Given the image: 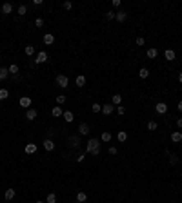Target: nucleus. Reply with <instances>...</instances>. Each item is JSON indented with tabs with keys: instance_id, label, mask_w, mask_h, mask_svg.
<instances>
[{
	"instance_id": "f257e3e1",
	"label": "nucleus",
	"mask_w": 182,
	"mask_h": 203,
	"mask_svg": "<svg viewBox=\"0 0 182 203\" xmlns=\"http://www.w3.org/2000/svg\"><path fill=\"white\" fill-rule=\"evenodd\" d=\"M86 152H87V154H93V156H98V154H100V140L91 138V140L86 143Z\"/></svg>"
},
{
	"instance_id": "f03ea898",
	"label": "nucleus",
	"mask_w": 182,
	"mask_h": 203,
	"mask_svg": "<svg viewBox=\"0 0 182 203\" xmlns=\"http://www.w3.org/2000/svg\"><path fill=\"white\" fill-rule=\"evenodd\" d=\"M55 82H56V85H59V87H62V89H66V87L69 85V78H68L66 74H56Z\"/></svg>"
},
{
	"instance_id": "7ed1b4c3",
	"label": "nucleus",
	"mask_w": 182,
	"mask_h": 203,
	"mask_svg": "<svg viewBox=\"0 0 182 203\" xmlns=\"http://www.w3.org/2000/svg\"><path fill=\"white\" fill-rule=\"evenodd\" d=\"M155 111L159 113V114H166L168 113V104H166V102H157Z\"/></svg>"
},
{
	"instance_id": "20e7f679",
	"label": "nucleus",
	"mask_w": 182,
	"mask_h": 203,
	"mask_svg": "<svg viewBox=\"0 0 182 203\" xmlns=\"http://www.w3.org/2000/svg\"><path fill=\"white\" fill-rule=\"evenodd\" d=\"M18 104H20V107H24V109H31L33 100H31L29 96H22V98L18 100Z\"/></svg>"
},
{
	"instance_id": "39448f33",
	"label": "nucleus",
	"mask_w": 182,
	"mask_h": 203,
	"mask_svg": "<svg viewBox=\"0 0 182 203\" xmlns=\"http://www.w3.org/2000/svg\"><path fill=\"white\" fill-rule=\"evenodd\" d=\"M47 53L46 51H40V53H37V58H35V64H44V62H47Z\"/></svg>"
},
{
	"instance_id": "423d86ee",
	"label": "nucleus",
	"mask_w": 182,
	"mask_h": 203,
	"mask_svg": "<svg viewBox=\"0 0 182 203\" xmlns=\"http://www.w3.org/2000/svg\"><path fill=\"white\" fill-rule=\"evenodd\" d=\"M89 125L86 123V122H82L80 125H78V134H80V136H86V134H89Z\"/></svg>"
},
{
	"instance_id": "0eeeda50",
	"label": "nucleus",
	"mask_w": 182,
	"mask_h": 203,
	"mask_svg": "<svg viewBox=\"0 0 182 203\" xmlns=\"http://www.w3.org/2000/svg\"><path fill=\"white\" fill-rule=\"evenodd\" d=\"M164 58H166L168 62H173V60H175V51H173V49H166V51H164Z\"/></svg>"
},
{
	"instance_id": "6e6552de",
	"label": "nucleus",
	"mask_w": 182,
	"mask_h": 203,
	"mask_svg": "<svg viewBox=\"0 0 182 203\" xmlns=\"http://www.w3.org/2000/svg\"><path fill=\"white\" fill-rule=\"evenodd\" d=\"M42 145H44V149H46L47 152H51V150L55 149V143H53V140H49V138H46V140H44V143H42Z\"/></svg>"
},
{
	"instance_id": "1a4fd4ad",
	"label": "nucleus",
	"mask_w": 182,
	"mask_h": 203,
	"mask_svg": "<svg viewBox=\"0 0 182 203\" xmlns=\"http://www.w3.org/2000/svg\"><path fill=\"white\" fill-rule=\"evenodd\" d=\"M126 18H128V13H124V11H119V13H115V20L117 22H126Z\"/></svg>"
},
{
	"instance_id": "9d476101",
	"label": "nucleus",
	"mask_w": 182,
	"mask_h": 203,
	"mask_svg": "<svg viewBox=\"0 0 182 203\" xmlns=\"http://www.w3.org/2000/svg\"><path fill=\"white\" fill-rule=\"evenodd\" d=\"M44 44L46 46H53L55 44V36L51 35V33H46V35H44Z\"/></svg>"
},
{
	"instance_id": "9b49d317",
	"label": "nucleus",
	"mask_w": 182,
	"mask_h": 203,
	"mask_svg": "<svg viewBox=\"0 0 182 203\" xmlns=\"http://www.w3.org/2000/svg\"><path fill=\"white\" fill-rule=\"evenodd\" d=\"M171 141H173V143H180V141H182V132H180V131H175V132L171 134Z\"/></svg>"
},
{
	"instance_id": "f8f14e48",
	"label": "nucleus",
	"mask_w": 182,
	"mask_h": 203,
	"mask_svg": "<svg viewBox=\"0 0 182 203\" xmlns=\"http://www.w3.org/2000/svg\"><path fill=\"white\" fill-rule=\"evenodd\" d=\"M37 149H38V147L35 145V143H28L24 150H26V154H35V152H37Z\"/></svg>"
},
{
	"instance_id": "ddd939ff",
	"label": "nucleus",
	"mask_w": 182,
	"mask_h": 203,
	"mask_svg": "<svg viewBox=\"0 0 182 203\" xmlns=\"http://www.w3.org/2000/svg\"><path fill=\"white\" fill-rule=\"evenodd\" d=\"M62 118H64V120H66V122H68V123H71L73 120H75V114H73L71 111H64V114H62Z\"/></svg>"
},
{
	"instance_id": "4468645a",
	"label": "nucleus",
	"mask_w": 182,
	"mask_h": 203,
	"mask_svg": "<svg viewBox=\"0 0 182 203\" xmlns=\"http://www.w3.org/2000/svg\"><path fill=\"white\" fill-rule=\"evenodd\" d=\"M37 116H38V113L35 111V109H28V113H26V118H28L29 122H33V120H35Z\"/></svg>"
},
{
	"instance_id": "2eb2a0df",
	"label": "nucleus",
	"mask_w": 182,
	"mask_h": 203,
	"mask_svg": "<svg viewBox=\"0 0 182 203\" xmlns=\"http://www.w3.org/2000/svg\"><path fill=\"white\" fill-rule=\"evenodd\" d=\"M11 11H13V4H9V2L2 4V15H9Z\"/></svg>"
},
{
	"instance_id": "dca6fc26",
	"label": "nucleus",
	"mask_w": 182,
	"mask_h": 203,
	"mask_svg": "<svg viewBox=\"0 0 182 203\" xmlns=\"http://www.w3.org/2000/svg\"><path fill=\"white\" fill-rule=\"evenodd\" d=\"M115 111V105L113 104H106V105H102V113L104 114H111Z\"/></svg>"
},
{
	"instance_id": "f3484780",
	"label": "nucleus",
	"mask_w": 182,
	"mask_h": 203,
	"mask_svg": "<svg viewBox=\"0 0 182 203\" xmlns=\"http://www.w3.org/2000/svg\"><path fill=\"white\" fill-rule=\"evenodd\" d=\"M15 198V189H7L6 192H4V200L6 201H11Z\"/></svg>"
},
{
	"instance_id": "a211bd4d",
	"label": "nucleus",
	"mask_w": 182,
	"mask_h": 203,
	"mask_svg": "<svg viewBox=\"0 0 182 203\" xmlns=\"http://www.w3.org/2000/svg\"><path fill=\"white\" fill-rule=\"evenodd\" d=\"M69 145L78 149V147H80V138H78V136H71V138H69Z\"/></svg>"
},
{
	"instance_id": "6ab92c4d",
	"label": "nucleus",
	"mask_w": 182,
	"mask_h": 203,
	"mask_svg": "<svg viewBox=\"0 0 182 203\" xmlns=\"http://www.w3.org/2000/svg\"><path fill=\"white\" fill-rule=\"evenodd\" d=\"M75 83H77V87H84V85H86V76L78 74V76H77V80H75Z\"/></svg>"
},
{
	"instance_id": "aec40b11",
	"label": "nucleus",
	"mask_w": 182,
	"mask_h": 203,
	"mask_svg": "<svg viewBox=\"0 0 182 203\" xmlns=\"http://www.w3.org/2000/svg\"><path fill=\"white\" fill-rule=\"evenodd\" d=\"M146 55H147V58H151V60H153V58H157V56H159V51H157L155 47H150Z\"/></svg>"
},
{
	"instance_id": "412c9836",
	"label": "nucleus",
	"mask_w": 182,
	"mask_h": 203,
	"mask_svg": "<svg viewBox=\"0 0 182 203\" xmlns=\"http://www.w3.org/2000/svg\"><path fill=\"white\" fill-rule=\"evenodd\" d=\"M7 76H9V69H7V67H0V82L6 80Z\"/></svg>"
},
{
	"instance_id": "4be33fe9",
	"label": "nucleus",
	"mask_w": 182,
	"mask_h": 203,
	"mask_svg": "<svg viewBox=\"0 0 182 203\" xmlns=\"http://www.w3.org/2000/svg\"><path fill=\"white\" fill-rule=\"evenodd\" d=\"M51 114H53V116H56V118H59V116H62V114H64V111H62V107H60V105H56V107H53V109H51Z\"/></svg>"
},
{
	"instance_id": "5701e85b",
	"label": "nucleus",
	"mask_w": 182,
	"mask_h": 203,
	"mask_svg": "<svg viewBox=\"0 0 182 203\" xmlns=\"http://www.w3.org/2000/svg\"><path fill=\"white\" fill-rule=\"evenodd\" d=\"M117 140H119L120 143H124V141L128 140V132H126V131H119V134H117Z\"/></svg>"
},
{
	"instance_id": "b1692460",
	"label": "nucleus",
	"mask_w": 182,
	"mask_h": 203,
	"mask_svg": "<svg viewBox=\"0 0 182 203\" xmlns=\"http://www.w3.org/2000/svg\"><path fill=\"white\" fill-rule=\"evenodd\" d=\"M164 154H166V156H169V162H171L173 165H177V163H178V158H177L175 154H171L169 150H164Z\"/></svg>"
},
{
	"instance_id": "393cba45",
	"label": "nucleus",
	"mask_w": 182,
	"mask_h": 203,
	"mask_svg": "<svg viewBox=\"0 0 182 203\" xmlns=\"http://www.w3.org/2000/svg\"><path fill=\"white\" fill-rule=\"evenodd\" d=\"M86 200H87V194L86 192H77V201L78 203H84Z\"/></svg>"
},
{
	"instance_id": "a878e982",
	"label": "nucleus",
	"mask_w": 182,
	"mask_h": 203,
	"mask_svg": "<svg viewBox=\"0 0 182 203\" xmlns=\"http://www.w3.org/2000/svg\"><path fill=\"white\" fill-rule=\"evenodd\" d=\"M7 69H9V74H18V65H16V64H11L9 67H7Z\"/></svg>"
},
{
	"instance_id": "bb28decb",
	"label": "nucleus",
	"mask_w": 182,
	"mask_h": 203,
	"mask_svg": "<svg viewBox=\"0 0 182 203\" xmlns=\"http://www.w3.org/2000/svg\"><path fill=\"white\" fill-rule=\"evenodd\" d=\"M120 102H122V96L120 94H113V98H111V104L113 105H120Z\"/></svg>"
},
{
	"instance_id": "cd10ccee",
	"label": "nucleus",
	"mask_w": 182,
	"mask_h": 203,
	"mask_svg": "<svg viewBox=\"0 0 182 203\" xmlns=\"http://www.w3.org/2000/svg\"><path fill=\"white\" fill-rule=\"evenodd\" d=\"M46 203H56V194H55V192H49V194H47Z\"/></svg>"
},
{
	"instance_id": "c85d7f7f",
	"label": "nucleus",
	"mask_w": 182,
	"mask_h": 203,
	"mask_svg": "<svg viewBox=\"0 0 182 203\" xmlns=\"http://www.w3.org/2000/svg\"><path fill=\"white\" fill-rule=\"evenodd\" d=\"M111 138H113V136H111V132H107V131H106V132H102V136H100V140H102V141H106V143H107V141H111Z\"/></svg>"
},
{
	"instance_id": "c756f323",
	"label": "nucleus",
	"mask_w": 182,
	"mask_h": 203,
	"mask_svg": "<svg viewBox=\"0 0 182 203\" xmlns=\"http://www.w3.org/2000/svg\"><path fill=\"white\" fill-rule=\"evenodd\" d=\"M157 127H159V123H157V122H153V120L147 122V131H157Z\"/></svg>"
},
{
	"instance_id": "7c9ffc66",
	"label": "nucleus",
	"mask_w": 182,
	"mask_h": 203,
	"mask_svg": "<svg viewBox=\"0 0 182 203\" xmlns=\"http://www.w3.org/2000/svg\"><path fill=\"white\" fill-rule=\"evenodd\" d=\"M91 111H93V113H102V105H100V104H97V102H95V104L91 105Z\"/></svg>"
},
{
	"instance_id": "2f4dec72",
	"label": "nucleus",
	"mask_w": 182,
	"mask_h": 203,
	"mask_svg": "<svg viewBox=\"0 0 182 203\" xmlns=\"http://www.w3.org/2000/svg\"><path fill=\"white\" fill-rule=\"evenodd\" d=\"M138 76H140V78H147V76H150V71H147L146 67H142V69L138 71Z\"/></svg>"
},
{
	"instance_id": "473e14b6",
	"label": "nucleus",
	"mask_w": 182,
	"mask_h": 203,
	"mask_svg": "<svg viewBox=\"0 0 182 203\" xmlns=\"http://www.w3.org/2000/svg\"><path fill=\"white\" fill-rule=\"evenodd\" d=\"M28 13V6H18V16H24V15H26Z\"/></svg>"
},
{
	"instance_id": "72a5a7b5",
	"label": "nucleus",
	"mask_w": 182,
	"mask_h": 203,
	"mask_svg": "<svg viewBox=\"0 0 182 203\" xmlns=\"http://www.w3.org/2000/svg\"><path fill=\"white\" fill-rule=\"evenodd\" d=\"M55 102H56V104H59V105H64V104H66V96H64V94H59V96H56V100H55Z\"/></svg>"
},
{
	"instance_id": "f704fd0d",
	"label": "nucleus",
	"mask_w": 182,
	"mask_h": 203,
	"mask_svg": "<svg viewBox=\"0 0 182 203\" xmlns=\"http://www.w3.org/2000/svg\"><path fill=\"white\" fill-rule=\"evenodd\" d=\"M7 96H9V91L7 89H0V100H6Z\"/></svg>"
},
{
	"instance_id": "c9c22d12",
	"label": "nucleus",
	"mask_w": 182,
	"mask_h": 203,
	"mask_svg": "<svg viewBox=\"0 0 182 203\" xmlns=\"http://www.w3.org/2000/svg\"><path fill=\"white\" fill-rule=\"evenodd\" d=\"M26 55H28V56H33V55H35V47H33V46H28V47H26Z\"/></svg>"
},
{
	"instance_id": "e433bc0d",
	"label": "nucleus",
	"mask_w": 182,
	"mask_h": 203,
	"mask_svg": "<svg viewBox=\"0 0 182 203\" xmlns=\"http://www.w3.org/2000/svg\"><path fill=\"white\" fill-rule=\"evenodd\" d=\"M135 44H137V46H138V47H140V46H144V44H146V40H144V38H142V36H138V38H137V40H135Z\"/></svg>"
},
{
	"instance_id": "4c0bfd02",
	"label": "nucleus",
	"mask_w": 182,
	"mask_h": 203,
	"mask_svg": "<svg viewBox=\"0 0 182 203\" xmlns=\"http://www.w3.org/2000/svg\"><path fill=\"white\" fill-rule=\"evenodd\" d=\"M115 18V13L113 11H106V20H113Z\"/></svg>"
},
{
	"instance_id": "58836bf2",
	"label": "nucleus",
	"mask_w": 182,
	"mask_h": 203,
	"mask_svg": "<svg viewBox=\"0 0 182 203\" xmlns=\"http://www.w3.org/2000/svg\"><path fill=\"white\" fill-rule=\"evenodd\" d=\"M71 7H73V4L69 2V0H66V2H64V9H66V11H69Z\"/></svg>"
},
{
	"instance_id": "ea45409f",
	"label": "nucleus",
	"mask_w": 182,
	"mask_h": 203,
	"mask_svg": "<svg viewBox=\"0 0 182 203\" xmlns=\"http://www.w3.org/2000/svg\"><path fill=\"white\" fill-rule=\"evenodd\" d=\"M35 25H37V27H42V25H44V18H37L35 20Z\"/></svg>"
},
{
	"instance_id": "a19ab883",
	"label": "nucleus",
	"mask_w": 182,
	"mask_h": 203,
	"mask_svg": "<svg viewBox=\"0 0 182 203\" xmlns=\"http://www.w3.org/2000/svg\"><path fill=\"white\" fill-rule=\"evenodd\" d=\"M117 113H119V116H122L124 113H126V109H124L122 105H119V107H117Z\"/></svg>"
},
{
	"instance_id": "79ce46f5",
	"label": "nucleus",
	"mask_w": 182,
	"mask_h": 203,
	"mask_svg": "<svg viewBox=\"0 0 182 203\" xmlns=\"http://www.w3.org/2000/svg\"><path fill=\"white\" fill-rule=\"evenodd\" d=\"M117 152H119V150H117V147H109V154H111V156H115Z\"/></svg>"
},
{
	"instance_id": "37998d69",
	"label": "nucleus",
	"mask_w": 182,
	"mask_h": 203,
	"mask_svg": "<svg viewBox=\"0 0 182 203\" xmlns=\"http://www.w3.org/2000/svg\"><path fill=\"white\" fill-rule=\"evenodd\" d=\"M113 7H120V0H113Z\"/></svg>"
},
{
	"instance_id": "c03bdc74",
	"label": "nucleus",
	"mask_w": 182,
	"mask_h": 203,
	"mask_svg": "<svg viewBox=\"0 0 182 203\" xmlns=\"http://www.w3.org/2000/svg\"><path fill=\"white\" fill-rule=\"evenodd\" d=\"M84 158H86V156H84V154H80V156H78V158H77V162H78V163H82V162H84Z\"/></svg>"
},
{
	"instance_id": "a18cd8bd",
	"label": "nucleus",
	"mask_w": 182,
	"mask_h": 203,
	"mask_svg": "<svg viewBox=\"0 0 182 203\" xmlns=\"http://www.w3.org/2000/svg\"><path fill=\"white\" fill-rule=\"evenodd\" d=\"M33 6H42V0H33Z\"/></svg>"
},
{
	"instance_id": "49530a36",
	"label": "nucleus",
	"mask_w": 182,
	"mask_h": 203,
	"mask_svg": "<svg viewBox=\"0 0 182 203\" xmlns=\"http://www.w3.org/2000/svg\"><path fill=\"white\" fill-rule=\"evenodd\" d=\"M177 127H178V129H182V118H178V120H177Z\"/></svg>"
},
{
	"instance_id": "de8ad7c7",
	"label": "nucleus",
	"mask_w": 182,
	"mask_h": 203,
	"mask_svg": "<svg viewBox=\"0 0 182 203\" xmlns=\"http://www.w3.org/2000/svg\"><path fill=\"white\" fill-rule=\"evenodd\" d=\"M178 111H180V113H182V100H180V102H178Z\"/></svg>"
},
{
	"instance_id": "09e8293b",
	"label": "nucleus",
	"mask_w": 182,
	"mask_h": 203,
	"mask_svg": "<svg viewBox=\"0 0 182 203\" xmlns=\"http://www.w3.org/2000/svg\"><path fill=\"white\" fill-rule=\"evenodd\" d=\"M178 82L182 83V73H178Z\"/></svg>"
},
{
	"instance_id": "8fccbe9b",
	"label": "nucleus",
	"mask_w": 182,
	"mask_h": 203,
	"mask_svg": "<svg viewBox=\"0 0 182 203\" xmlns=\"http://www.w3.org/2000/svg\"><path fill=\"white\" fill-rule=\"evenodd\" d=\"M37 203H46V201H37Z\"/></svg>"
}]
</instances>
